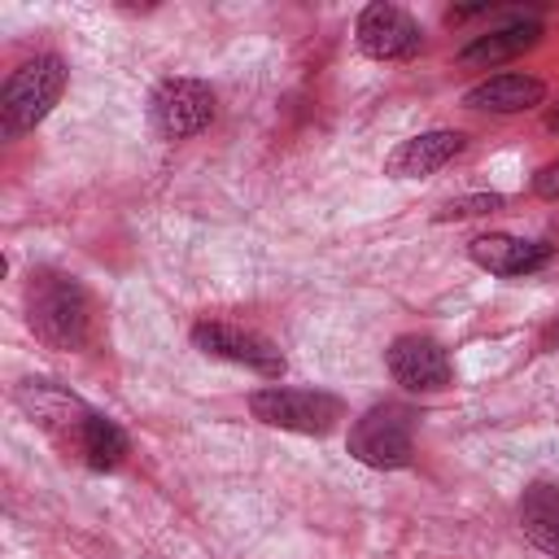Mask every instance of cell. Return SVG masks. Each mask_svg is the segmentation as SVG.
I'll list each match as a JSON object with an SVG mask.
<instances>
[{"label":"cell","instance_id":"obj_1","mask_svg":"<svg viewBox=\"0 0 559 559\" xmlns=\"http://www.w3.org/2000/svg\"><path fill=\"white\" fill-rule=\"evenodd\" d=\"M26 319L35 328V336L52 349H79L87 336V297L79 288V280L44 271L31 275L26 288Z\"/></svg>","mask_w":559,"mask_h":559},{"label":"cell","instance_id":"obj_8","mask_svg":"<svg viewBox=\"0 0 559 559\" xmlns=\"http://www.w3.org/2000/svg\"><path fill=\"white\" fill-rule=\"evenodd\" d=\"M358 48L376 61H406L419 52V26L397 4H367L358 13Z\"/></svg>","mask_w":559,"mask_h":559},{"label":"cell","instance_id":"obj_15","mask_svg":"<svg viewBox=\"0 0 559 559\" xmlns=\"http://www.w3.org/2000/svg\"><path fill=\"white\" fill-rule=\"evenodd\" d=\"M489 210H502V197L498 192H476V197H459L450 201L437 218H476V214H489Z\"/></svg>","mask_w":559,"mask_h":559},{"label":"cell","instance_id":"obj_5","mask_svg":"<svg viewBox=\"0 0 559 559\" xmlns=\"http://www.w3.org/2000/svg\"><path fill=\"white\" fill-rule=\"evenodd\" d=\"M192 341H197V349L201 354H214V358H227V362H240V367H249V371H258V376H266V380H275V376H284V354L266 341V336H258V332H249V328H236V323H197L192 328Z\"/></svg>","mask_w":559,"mask_h":559},{"label":"cell","instance_id":"obj_17","mask_svg":"<svg viewBox=\"0 0 559 559\" xmlns=\"http://www.w3.org/2000/svg\"><path fill=\"white\" fill-rule=\"evenodd\" d=\"M546 127H550V131H555V135H559V105H555V109H550V114H546Z\"/></svg>","mask_w":559,"mask_h":559},{"label":"cell","instance_id":"obj_4","mask_svg":"<svg viewBox=\"0 0 559 559\" xmlns=\"http://www.w3.org/2000/svg\"><path fill=\"white\" fill-rule=\"evenodd\" d=\"M349 454L367 467L393 472L415 459V428L402 406H371L349 428Z\"/></svg>","mask_w":559,"mask_h":559},{"label":"cell","instance_id":"obj_3","mask_svg":"<svg viewBox=\"0 0 559 559\" xmlns=\"http://www.w3.org/2000/svg\"><path fill=\"white\" fill-rule=\"evenodd\" d=\"M249 411L266 428H288V432H306V437H323L341 419V402L332 393H319V389H284V384L258 389L249 397Z\"/></svg>","mask_w":559,"mask_h":559},{"label":"cell","instance_id":"obj_2","mask_svg":"<svg viewBox=\"0 0 559 559\" xmlns=\"http://www.w3.org/2000/svg\"><path fill=\"white\" fill-rule=\"evenodd\" d=\"M61 87H66V66H61V57L39 52V57L22 61V66L9 74L4 92H0V127H4V135H22V131L39 127V122L48 118V109L57 105Z\"/></svg>","mask_w":559,"mask_h":559},{"label":"cell","instance_id":"obj_14","mask_svg":"<svg viewBox=\"0 0 559 559\" xmlns=\"http://www.w3.org/2000/svg\"><path fill=\"white\" fill-rule=\"evenodd\" d=\"M74 441H79L87 467H96V472L118 467L122 454H127V437H122V428H118L114 419H105V415H87L83 428L74 432Z\"/></svg>","mask_w":559,"mask_h":559},{"label":"cell","instance_id":"obj_11","mask_svg":"<svg viewBox=\"0 0 559 559\" xmlns=\"http://www.w3.org/2000/svg\"><path fill=\"white\" fill-rule=\"evenodd\" d=\"M459 148H463V135L459 131H424V135H411V140H402L393 148L389 175L393 179H424V175L441 170Z\"/></svg>","mask_w":559,"mask_h":559},{"label":"cell","instance_id":"obj_16","mask_svg":"<svg viewBox=\"0 0 559 559\" xmlns=\"http://www.w3.org/2000/svg\"><path fill=\"white\" fill-rule=\"evenodd\" d=\"M533 192H537L542 201H559V162H550V166H542V170H537Z\"/></svg>","mask_w":559,"mask_h":559},{"label":"cell","instance_id":"obj_9","mask_svg":"<svg viewBox=\"0 0 559 559\" xmlns=\"http://www.w3.org/2000/svg\"><path fill=\"white\" fill-rule=\"evenodd\" d=\"M472 262L485 266L489 275H528L537 271L542 262H550V245L546 240H520V236H507V231H489V236H476L467 245Z\"/></svg>","mask_w":559,"mask_h":559},{"label":"cell","instance_id":"obj_13","mask_svg":"<svg viewBox=\"0 0 559 559\" xmlns=\"http://www.w3.org/2000/svg\"><path fill=\"white\" fill-rule=\"evenodd\" d=\"M537 39H542V22H511V26H502V31L476 35V39L459 52V61H463V66H498V61H511V57L528 52Z\"/></svg>","mask_w":559,"mask_h":559},{"label":"cell","instance_id":"obj_6","mask_svg":"<svg viewBox=\"0 0 559 559\" xmlns=\"http://www.w3.org/2000/svg\"><path fill=\"white\" fill-rule=\"evenodd\" d=\"M214 118V92L201 79H166L153 92V122L170 140H188L205 131Z\"/></svg>","mask_w":559,"mask_h":559},{"label":"cell","instance_id":"obj_12","mask_svg":"<svg viewBox=\"0 0 559 559\" xmlns=\"http://www.w3.org/2000/svg\"><path fill=\"white\" fill-rule=\"evenodd\" d=\"M520 528L524 537L559 559V485H528L520 498Z\"/></svg>","mask_w":559,"mask_h":559},{"label":"cell","instance_id":"obj_7","mask_svg":"<svg viewBox=\"0 0 559 559\" xmlns=\"http://www.w3.org/2000/svg\"><path fill=\"white\" fill-rule=\"evenodd\" d=\"M393 380L411 393H441L450 384V358L445 349L432 341V336H419V332H406L389 345L384 354Z\"/></svg>","mask_w":559,"mask_h":559},{"label":"cell","instance_id":"obj_10","mask_svg":"<svg viewBox=\"0 0 559 559\" xmlns=\"http://www.w3.org/2000/svg\"><path fill=\"white\" fill-rule=\"evenodd\" d=\"M546 100V83L533 74H493L476 87L463 92L467 109H489V114H520Z\"/></svg>","mask_w":559,"mask_h":559}]
</instances>
